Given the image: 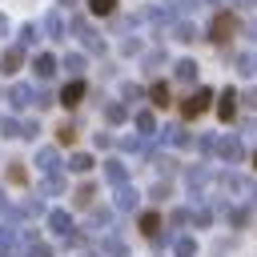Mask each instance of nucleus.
<instances>
[{
  "mask_svg": "<svg viewBox=\"0 0 257 257\" xmlns=\"http://www.w3.org/2000/svg\"><path fill=\"white\" fill-rule=\"evenodd\" d=\"M233 36H237V16H233V12H217V16H213V24H209V40L229 44Z\"/></svg>",
  "mask_w": 257,
  "mask_h": 257,
  "instance_id": "nucleus-1",
  "label": "nucleus"
},
{
  "mask_svg": "<svg viewBox=\"0 0 257 257\" xmlns=\"http://www.w3.org/2000/svg\"><path fill=\"white\" fill-rule=\"evenodd\" d=\"M72 32L80 36V44H84L88 52H104V40H100V32H96L88 20H80V16H76V20H72Z\"/></svg>",
  "mask_w": 257,
  "mask_h": 257,
  "instance_id": "nucleus-2",
  "label": "nucleus"
},
{
  "mask_svg": "<svg viewBox=\"0 0 257 257\" xmlns=\"http://www.w3.org/2000/svg\"><path fill=\"white\" fill-rule=\"evenodd\" d=\"M209 100H213V92H209V88H197L193 96H185V104H181V116H185V120L201 116V112L209 108Z\"/></svg>",
  "mask_w": 257,
  "mask_h": 257,
  "instance_id": "nucleus-3",
  "label": "nucleus"
},
{
  "mask_svg": "<svg viewBox=\"0 0 257 257\" xmlns=\"http://www.w3.org/2000/svg\"><path fill=\"white\" fill-rule=\"evenodd\" d=\"M104 177H108V185L120 189V185H128V165L116 161V157H108V161H104Z\"/></svg>",
  "mask_w": 257,
  "mask_h": 257,
  "instance_id": "nucleus-4",
  "label": "nucleus"
},
{
  "mask_svg": "<svg viewBox=\"0 0 257 257\" xmlns=\"http://www.w3.org/2000/svg\"><path fill=\"white\" fill-rule=\"evenodd\" d=\"M0 68L12 76V72H20L24 68V48L20 44H12V48H4V56H0Z\"/></svg>",
  "mask_w": 257,
  "mask_h": 257,
  "instance_id": "nucleus-5",
  "label": "nucleus"
},
{
  "mask_svg": "<svg viewBox=\"0 0 257 257\" xmlns=\"http://www.w3.org/2000/svg\"><path fill=\"white\" fill-rule=\"evenodd\" d=\"M141 233H145L153 245H161V241H165V233H161V217H157V213H141Z\"/></svg>",
  "mask_w": 257,
  "mask_h": 257,
  "instance_id": "nucleus-6",
  "label": "nucleus"
},
{
  "mask_svg": "<svg viewBox=\"0 0 257 257\" xmlns=\"http://www.w3.org/2000/svg\"><path fill=\"white\" fill-rule=\"evenodd\" d=\"M84 100V80H68L64 88H60V104H68V108H76Z\"/></svg>",
  "mask_w": 257,
  "mask_h": 257,
  "instance_id": "nucleus-7",
  "label": "nucleus"
},
{
  "mask_svg": "<svg viewBox=\"0 0 257 257\" xmlns=\"http://www.w3.org/2000/svg\"><path fill=\"white\" fill-rule=\"evenodd\" d=\"M32 100H36V92H32L28 84H12V88H8V104H12V108H28Z\"/></svg>",
  "mask_w": 257,
  "mask_h": 257,
  "instance_id": "nucleus-8",
  "label": "nucleus"
},
{
  "mask_svg": "<svg viewBox=\"0 0 257 257\" xmlns=\"http://www.w3.org/2000/svg\"><path fill=\"white\" fill-rule=\"evenodd\" d=\"M213 153L225 157V161H241V141H237V137H221V141L213 145Z\"/></svg>",
  "mask_w": 257,
  "mask_h": 257,
  "instance_id": "nucleus-9",
  "label": "nucleus"
},
{
  "mask_svg": "<svg viewBox=\"0 0 257 257\" xmlns=\"http://www.w3.org/2000/svg\"><path fill=\"white\" fill-rule=\"evenodd\" d=\"M36 165H40L44 177H52V173H60V153H56V149H40V153H36Z\"/></svg>",
  "mask_w": 257,
  "mask_h": 257,
  "instance_id": "nucleus-10",
  "label": "nucleus"
},
{
  "mask_svg": "<svg viewBox=\"0 0 257 257\" xmlns=\"http://www.w3.org/2000/svg\"><path fill=\"white\" fill-rule=\"evenodd\" d=\"M48 229H52L56 237H68V233H72V217H68L64 209H52V213H48Z\"/></svg>",
  "mask_w": 257,
  "mask_h": 257,
  "instance_id": "nucleus-11",
  "label": "nucleus"
},
{
  "mask_svg": "<svg viewBox=\"0 0 257 257\" xmlns=\"http://www.w3.org/2000/svg\"><path fill=\"white\" fill-rule=\"evenodd\" d=\"M217 116H221V120H233V116H237V92H233V88L221 92V100H217Z\"/></svg>",
  "mask_w": 257,
  "mask_h": 257,
  "instance_id": "nucleus-12",
  "label": "nucleus"
},
{
  "mask_svg": "<svg viewBox=\"0 0 257 257\" xmlns=\"http://www.w3.org/2000/svg\"><path fill=\"white\" fill-rule=\"evenodd\" d=\"M137 201H141V193H137L133 185H120V189H116V209H120V213L137 209Z\"/></svg>",
  "mask_w": 257,
  "mask_h": 257,
  "instance_id": "nucleus-13",
  "label": "nucleus"
},
{
  "mask_svg": "<svg viewBox=\"0 0 257 257\" xmlns=\"http://www.w3.org/2000/svg\"><path fill=\"white\" fill-rule=\"evenodd\" d=\"M32 68H36V76H40V80H48V76H56V56H52V52H40Z\"/></svg>",
  "mask_w": 257,
  "mask_h": 257,
  "instance_id": "nucleus-14",
  "label": "nucleus"
},
{
  "mask_svg": "<svg viewBox=\"0 0 257 257\" xmlns=\"http://www.w3.org/2000/svg\"><path fill=\"white\" fill-rule=\"evenodd\" d=\"M173 76H177L181 84H193V80H197V60H177V64H173Z\"/></svg>",
  "mask_w": 257,
  "mask_h": 257,
  "instance_id": "nucleus-15",
  "label": "nucleus"
},
{
  "mask_svg": "<svg viewBox=\"0 0 257 257\" xmlns=\"http://www.w3.org/2000/svg\"><path fill=\"white\" fill-rule=\"evenodd\" d=\"M161 137H165L169 145H177V149H189V145H193V137H189V133H185L181 124H169V128H165Z\"/></svg>",
  "mask_w": 257,
  "mask_h": 257,
  "instance_id": "nucleus-16",
  "label": "nucleus"
},
{
  "mask_svg": "<svg viewBox=\"0 0 257 257\" xmlns=\"http://www.w3.org/2000/svg\"><path fill=\"white\" fill-rule=\"evenodd\" d=\"M0 257H16V229L0 225Z\"/></svg>",
  "mask_w": 257,
  "mask_h": 257,
  "instance_id": "nucleus-17",
  "label": "nucleus"
},
{
  "mask_svg": "<svg viewBox=\"0 0 257 257\" xmlns=\"http://www.w3.org/2000/svg\"><path fill=\"white\" fill-rule=\"evenodd\" d=\"M44 32H48L52 40L64 36V20H60V12H48V16H44Z\"/></svg>",
  "mask_w": 257,
  "mask_h": 257,
  "instance_id": "nucleus-18",
  "label": "nucleus"
},
{
  "mask_svg": "<svg viewBox=\"0 0 257 257\" xmlns=\"http://www.w3.org/2000/svg\"><path fill=\"white\" fill-rule=\"evenodd\" d=\"M56 193H64V177L60 173L44 177V185H40V197H56Z\"/></svg>",
  "mask_w": 257,
  "mask_h": 257,
  "instance_id": "nucleus-19",
  "label": "nucleus"
},
{
  "mask_svg": "<svg viewBox=\"0 0 257 257\" xmlns=\"http://www.w3.org/2000/svg\"><path fill=\"white\" fill-rule=\"evenodd\" d=\"M173 253H177V257H197V241H193V237H177V241H173Z\"/></svg>",
  "mask_w": 257,
  "mask_h": 257,
  "instance_id": "nucleus-20",
  "label": "nucleus"
},
{
  "mask_svg": "<svg viewBox=\"0 0 257 257\" xmlns=\"http://www.w3.org/2000/svg\"><path fill=\"white\" fill-rule=\"evenodd\" d=\"M173 36H177L181 44H189V40H197V28H193L189 20H181V24H173Z\"/></svg>",
  "mask_w": 257,
  "mask_h": 257,
  "instance_id": "nucleus-21",
  "label": "nucleus"
},
{
  "mask_svg": "<svg viewBox=\"0 0 257 257\" xmlns=\"http://www.w3.org/2000/svg\"><path fill=\"white\" fill-rule=\"evenodd\" d=\"M237 72H241V76H253V72H257V56H253V52H241V56H237Z\"/></svg>",
  "mask_w": 257,
  "mask_h": 257,
  "instance_id": "nucleus-22",
  "label": "nucleus"
},
{
  "mask_svg": "<svg viewBox=\"0 0 257 257\" xmlns=\"http://www.w3.org/2000/svg\"><path fill=\"white\" fill-rule=\"evenodd\" d=\"M104 116H108V124H124L128 120V104H108Z\"/></svg>",
  "mask_w": 257,
  "mask_h": 257,
  "instance_id": "nucleus-23",
  "label": "nucleus"
},
{
  "mask_svg": "<svg viewBox=\"0 0 257 257\" xmlns=\"http://www.w3.org/2000/svg\"><path fill=\"white\" fill-rule=\"evenodd\" d=\"M68 169H72V173H88V169H92V157H88V153H72V157H68Z\"/></svg>",
  "mask_w": 257,
  "mask_h": 257,
  "instance_id": "nucleus-24",
  "label": "nucleus"
},
{
  "mask_svg": "<svg viewBox=\"0 0 257 257\" xmlns=\"http://www.w3.org/2000/svg\"><path fill=\"white\" fill-rule=\"evenodd\" d=\"M104 253H108V257H128V245H124L120 237H104Z\"/></svg>",
  "mask_w": 257,
  "mask_h": 257,
  "instance_id": "nucleus-25",
  "label": "nucleus"
},
{
  "mask_svg": "<svg viewBox=\"0 0 257 257\" xmlns=\"http://www.w3.org/2000/svg\"><path fill=\"white\" fill-rule=\"evenodd\" d=\"M36 40H40V28H36V24H24V28H20V48H32Z\"/></svg>",
  "mask_w": 257,
  "mask_h": 257,
  "instance_id": "nucleus-26",
  "label": "nucleus"
},
{
  "mask_svg": "<svg viewBox=\"0 0 257 257\" xmlns=\"http://www.w3.org/2000/svg\"><path fill=\"white\" fill-rule=\"evenodd\" d=\"M64 68L80 80V72H84V56H80V52H68V56H64Z\"/></svg>",
  "mask_w": 257,
  "mask_h": 257,
  "instance_id": "nucleus-27",
  "label": "nucleus"
},
{
  "mask_svg": "<svg viewBox=\"0 0 257 257\" xmlns=\"http://www.w3.org/2000/svg\"><path fill=\"white\" fill-rule=\"evenodd\" d=\"M137 128H141L145 137H153V133H157V120H153V112H137Z\"/></svg>",
  "mask_w": 257,
  "mask_h": 257,
  "instance_id": "nucleus-28",
  "label": "nucleus"
},
{
  "mask_svg": "<svg viewBox=\"0 0 257 257\" xmlns=\"http://www.w3.org/2000/svg\"><path fill=\"white\" fill-rule=\"evenodd\" d=\"M92 197H96V189H92L88 181H84V185H80V189L72 193V201H76V205H92Z\"/></svg>",
  "mask_w": 257,
  "mask_h": 257,
  "instance_id": "nucleus-29",
  "label": "nucleus"
},
{
  "mask_svg": "<svg viewBox=\"0 0 257 257\" xmlns=\"http://www.w3.org/2000/svg\"><path fill=\"white\" fill-rule=\"evenodd\" d=\"M88 8H92L96 16H112V12H116V0H88Z\"/></svg>",
  "mask_w": 257,
  "mask_h": 257,
  "instance_id": "nucleus-30",
  "label": "nucleus"
},
{
  "mask_svg": "<svg viewBox=\"0 0 257 257\" xmlns=\"http://www.w3.org/2000/svg\"><path fill=\"white\" fill-rule=\"evenodd\" d=\"M149 96H153V104H169V84H161V80H157V84L149 88Z\"/></svg>",
  "mask_w": 257,
  "mask_h": 257,
  "instance_id": "nucleus-31",
  "label": "nucleus"
},
{
  "mask_svg": "<svg viewBox=\"0 0 257 257\" xmlns=\"http://www.w3.org/2000/svg\"><path fill=\"white\" fill-rule=\"evenodd\" d=\"M8 181H12V185H24V181H28V173H24V165H20V161H12V165H8Z\"/></svg>",
  "mask_w": 257,
  "mask_h": 257,
  "instance_id": "nucleus-32",
  "label": "nucleus"
},
{
  "mask_svg": "<svg viewBox=\"0 0 257 257\" xmlns=\"http://www.w3.org/2000/svg\"><path fill=\"white\" fill-rule=\"evenodd\" d=\"M185 181H189L193 189H201V185L209 181V169H189V173H185Z\"/></svg>",
  "mask_w": 257,
  "mask_h": 257,
  "instance_id": "nucleus-33",
  "label": "nucleus"
},
{
  "mask_svg": "<svg viewBox=\"0 0 257 257\" xmlns=\"http://www.w3.org/2000/svg\"><path fill=\"white\" fill-rule=\"evenodd\" d=\"M24 257H52V245H44V241H28V253Z\"/></svg>",
  "mask_w": 257,
  "mask_h": 257,
  "instance_id": "nucleus-34",
  "label": "nucleus"
},
{
  "mask_svg": "<svg viewBox=\"0 0 257 257\" xmlns=\"http://www.w3.org/2000/svg\"><path fill=\"white\" fill-rule=\"evenodd\" d=\"M229 225H233V229L249 225V209H229Z\"/></svg>",
  "mask_w": 257,
  "mask_h": 257,
  "instance_id": "nucleus-35",
  "label": "nucleus"
},
{
  "mask_svg": "<svg viewBox=\"0 0 257 257\" xmlns=\"http://www.w3.org/2000/svg\"><path fill=\"white\" fill-rule=\"evenodd\" d=\"M56 141H60V145H72V141H76V128H72V124H60V128H56Z\"/></svg>",
  "mask_w": 257,
  "mask_h": 257,
  "instance_id": "nucleus-36",
  "label": "nucleus"
},
{
  "mask_svg": "<svg viewBox=\"0 0 257 257\" xmlns=\"http://www.w3.org/2000/svg\"><path fill=\"white\" fill-rule=\"evenodd\" d=\"M153 165H157V173H177V161L173 157H153Z\"/></svg>",
  "mask_w": 257,
  "mask_h": 257,
  "instance_id": "nucleus-37",
  "label": "nucleus"
},
{
  "mask_svg": "<svg viewBox=\"0 0 257 257\" xmlns=\"http://www.w3.org/2000/svg\"><path fill=\"white\" fill-rule=\"evenodd\" d=\"M36 133H40V124H36V120H20V137H24V141H32Z\"/></svg>",
  "mask_w": 257,
  "mask_h": 257,
  "instance_id": "nucleus-38",
  "label": "nucleus"
},
{
  "mask_svg": "<svg viewBox=\"0 0 257 257\" xmlns=\"http://www.w3.org/2000/svg\"><path fill=\"white\" fill-rule=\"evenodd\" d=\"M0 133L4 137H20V120H0Z\"/></svg>",
  "mask_w": 257,
  "mask_h": 257,
  "instance_id": "nucleus-39",
  "label": "nucleus"
},
{
  "mask_svg": "<svg viewBox=\"0 0 257 257\" xmlns=\"http://www.w3.org/2000/svg\"><path fill=\"white\" fill-rule=\"evenodd\" d=\"M32 104H36V108H48V104H52V92H36V100H32Z\"/></svg>",
  "mask_w": 257,
  "mask_h": 257,
  "instance_id": "nucleus-40",
  "label": "nucleus"
},
{
  "mask_svg": "<svg viewBox=\"0 0 257 257\" xmlns=\"http://www.w3.org/2000/svg\"><path fill=\"white\" fill-rule=\"evenodd\" d=\"M153 197H157V201H165V197H169V181H161V185H153Z\"/></svg>",
  "mask_w": 257,
  "mask_h": 257,
  "instance_id": "nucleus-41",
  "label": "nucleus"
},
{
  "mask_svg": "<svg viewBox=\"0 0 257 257\" xmlns=\"http://www.w3.org/2000/svg\"><path fill=\"white\" fill-rule=\"evenodd\" d=\"M120 52H128V56H133V52H141V40H124V44H120Z\"/></svg>",
  "mask_w": 257,
  "mask_h": 257,
  "instance_id": "nucleus-42",
  "label": "nucleus"
},
{
  "mask_svg": "<svg viewBox=\"0 0 257 257\" xmlns=\"http://www.w3.org/2000/svg\"><path fill=\"white\" fill-rule=\"evenodd\" d=\"M124 100H141V88L137 84H124Z\"/></svg>",
  "mask_w": 257,
  "mask_h": 257,
  "instance_id": "nucleus-43",
  "label": "nucleus"
},
{
  "mask_svg": "<svg viewBox=\"0 0 257 257\" xmlns=\"http://www.w3.org/2000/svg\"><path fill=\"white\" fill-rule=\"evenodd\" d=\"M213 145H217L213 137H201V141H197V149H201V153H213Z\"/></svg>",
  "mask_w": 257,
  "mask_h": 257,
  "instance_id": "nucleus-44",
  "label": "nucleus"
},
{
  "mask_svg": "<svg viewBox=\"0 0 257 257\" xmlns=\"http://www.w3.org/2000/svg\"><path fill=\"white\" fill-rule=\"evenodd\" d=\"M245 108H257V88H245Z\"/></svg>",
  "mask_w": 257,
  "mask_h": 257,
  "instance_id": "nucleus-45",
  "label": "nucleus"
},
{
  "mask_svg": "<svg viewBox=\"0 0 257 257\" xmlns=\"http://www.w3.org/2000/svg\"><path fill=\"white\" fill-rule=\"evenodd\" d=\"M177 8H181V12H193V8H197V0H177Z\"/></svg>",
  "mask_w": 257,
  "mask_h": 257,
  "instance_id": "nucleus-46",
  "label": "nucleus"
},
{
  "mask_svg": "<svg viewBox=\"0 0 257 257\" xmlns=\"http://www.w3.org/2000/svg\"><path fill=\"white\" fill-rule=\"evenodd\" d=\"M253 4H257V0H237V8H253Z\"/></svg>",
  "mask_w": 257,
  "mask_h": 257,
  "instance_id": "nucleus-47",
  "label": "nucleus"
},
{
  "mask_svg": "<svg viewBox=\"0 0 257 257\" xmlns=\"http://www.w3.org/2000/svg\"><path fill=\"white\" fill-rule=\"evenodd\" d=\"M0 213H8V201H4V193H0Z\"/></svg>",
  "mask_w": 257,
  "mask_h": 257,
  "instance_id": "nucleus-48",
  "label": "nucleus"
},
{
  "mask_svg": "<svg viewBox=\"0 0 257 257\" xmlns=\"http://www.w3.org/2000/svg\"><path fill=\"white\" fill-rule=\"evenodd\" d=\"M4 32H8V20H4V16H0V36H4Z\"/></svg>",
  "mask_w": 257,
  "mask_h": 257,
  "instance_id": "nucleus-49",
  "label": "nucleus"
},
{
  "mask_svg": "<svg viewBox=\"0 0 257 257\" xmlns=\"http://www.w3.org/2000/svg\"><path fill=\"white\" fill-rule=\"evenodd\" d=\"M249 36H253V40H257V24H249Z\"/></svg>",
  "mask_w": 257,
  "mask_h": 257,
  "instance_id": "nucleus-50",
  "label": "nucleus"
},
{
  "mask_svg": "<svg viewBox=\"0 0 257 257\" xmlns=\"http://www.w3.org/2000/svg\"><path fill=\"white\" fill-rule=\"evenodd\" d=\"M60 4H76V0H60Z\"/></svg>",
  "mask_w": 257,
  "mask_h": 257,
  "instance_id": "nucleus-51",
  "label": "nucleus"
},
{
  "mask_svg": "<svg viewBox=\"0 0 257 257\" xmlns=\"http://www.w3.org/2000/svg\"><path fill=\"white\" fill-rule=\"evenodd\" d=\"M253 201H257V185H253Z\"/></svg>",
  "mask_w": 257,
  "mask_h": 257,
  "instance_id": "nucleus-52",
  "label": "nucleus"
},
{
  "mask_svg": "<svg viewBox=\"0 0 257 257\" xmlns=\"http://www.w3.org/2000/svg\"><path fill=\"white\" fill-rule=\"evenodd\" d=\"M253 165H257V153H253Z\"/></svg>",
  "mask_w": 257,
  "mask_h": 257,
  "instance_id": "nucleus-53",
  "label": "nucleus"
}]
</instances>
